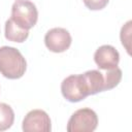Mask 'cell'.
<instances>
[{
    "label": "cell",
    "mask_w": 132,
    "mask_h": 132,
    "mask_svg": "<svg viewBox=\"0 0 132 132\" xmlns=\"http://www.w3.org/2000/svg\"><path fill=\"white\" fill-rule=\"evenodd\" d=\"M29 36V30L18 26L11 19L5 22V38L13 42H24Z\"/></svg>",
    "instance_id": "cell-9"
},
{
    "label": "cell",
    "mask_w": 132,
    "mask_h": 132,
    "mask_svg": "<svg viewBox=\"0 0 132 132\" xmlns=\"http://www.w3.org/2000/svg\"><path fill=\"white\" fill-rule=\"evenodd\" d=\"M14 121V112L6 103H0V131L9 129Z\"/></svg>",
    "instance_id": "cell-10"
},
{
    "label": "cell",
    "mask_w": 132,
    "mask_h": 132,
    "mask_svg": "<svg viewBox=\"0 0 132 132\" xmlns=\"http://www.w3.org/2000/svg\"><path fill=\"white\" fill-rule=\"evenodd\" d=\"M85 5L91 10H101L109 2V0H82Z\"/></svg>",
    "instance_id": "cell-12"
},
{
    "label": "cell",
    "mask_w": 132,
    "mask_h": 132,
    "mask_svg": "<svg viewBox=\"0 0 132 132\" xmlns=\"http://www.w3.org/2000/svg\"><path fill=\"white\" fill-rule=\"evenodd\" d=\"M63 97L69 102H79L90 96L89 87L84 74H71L61 84Z\"/></svg>",
    "instance_id": "cell-2"
},
{
    "label": "cell",
    "mask_w": 132,
    "mask_h": 132,
    "mask_svg": "<svg viewBox=\"0 0 132 132\" xmlns=\"http://www.w3.org/2000/svg\"><path fill=\"white\" fill-rule=\"evenodd\" d=\"M27 69L26 59L21 52L12 46L0 47V73L9 79L22 77Z\"/></svg>",
    "instance_id": "cell-1"
},
{
    "label": "cell",
    "mask_w": 132,
    "mask_h": 132,
    "mask_svg": "<svg viewBox=\"0 0 132 132\" xmlns=\"http://www.w3.org/2000/svg\"><path fill=\"white\" fill-rule=\"evenodd\" d=\"M104 78H105V91L111 90L120 84L122 79V70L119 67L106 70V72L104 73Z\"/></svg>",
    "instance_id": "cell-11"
},
{
    "label": "cell",
    "mask_w": 132,
    "mask_h": 132,
    "mask_svg": "<svg viewBox=\"0 0 132 132\" xmlns=\"http://www.w3.org/2000/svg\"><path fill=\"white\" fill-rule=\"evenodd\" d=\"M130 25H131V21H129L125 26L122 27L121 30V40H122V44L126 47L127 52L130 54V47L128 46L127 42H130V38H128V36L130 35Z\"/></svg>",
    "instance_id": "cell-13"
},
{
    "label": "cell",
    "mask_w": 132,
    "mask_h": 132,
    "mask_svg": "<svg viewBox=\"0 0 132 132\" xmlns=\"http://www.w3.org/2000/svg\"><path fill=\"white\" fill-rule=\"evenodd\" d=\"M10 19L21 28L29 30L36 25L38 11L33 2L29 0H15L11 7Z\"/></svg>",
    "instance_id": "cell-3"
},
{
    "label": "cell",
    "mask_w": 132,
    "mask_h": 132,
    "mask_svg": "<svg viewBox=\"0 0 132 132\" xmlns=\"http://www.w3.org/2000/svg\"><path fill=\"white\" fill-rule=\"evenodd\" d=\"M22 129L24 132H50L52 130L50 116L44 110L33 109L25 116Z\"/></svg>",
    "instance_id": "cell-5"
},
{
    "label": "cell",
    "mask_w": 132,
    "mask_h": 132,
    "mask_svg": "<svg viewBox=\"0 0 132 132\" xmlns=\"http://www.w3.org/2000/svg\"><path fill=\"white\" fill-rule=\"evenodd\" d=\"M94 61L101 70H109L118 67L120 61L119 52L109 44L99 46L94 54Z\"/></svg>",
    "instance_id": "cell-7"
},
{
    "label": "cell",
    "mask_w": 132,
    "mask_h": 132,
    "mask_svg": "<svg viewBox=\"0 0 132 132\" xmlns=\"http://www.w3.org/2000/svg\"><path fill=\"white\" fill-rule=\"evenodd\" d=\"M72 38L70 33L64 28H53L44 36L45 46L53 53H63L71 44Z\"/></svg>",
    "instance_id": "cell-6"
},
{
    "label": "cell",
    "mask_w": 132,
    "mask_h": 132,
    "mask_svg": "<svg viewBox=\"0 0 132 132\" xmlns=\"http://www.w3.org/2000/svg\"><path fill=\"white\" fill-rule=\"evenodd\" d=\"M85 78L87 80L90 95H95L97 93L105 91V78L104 73L99 70H88L85 73Z\"/></svg>",
    "instance_id": "cell-8"
},
{
    "label": "cell",
    "mask_w": 132,
    "mask_h": 132,
    "mask_svg": "<svg viewBox=\"0 0 132 132\" xmlns=\"http://www.w3.org/2000/svg\"><path fill=\"white\" fill-rule=\"evenodd\" d=\"M98 117L96 112L88 107L77 109L70 117L66 130L68 132H92L97 128Z\"/></svg>",
    "instance_id": "cell-4"
}]
</instances>
